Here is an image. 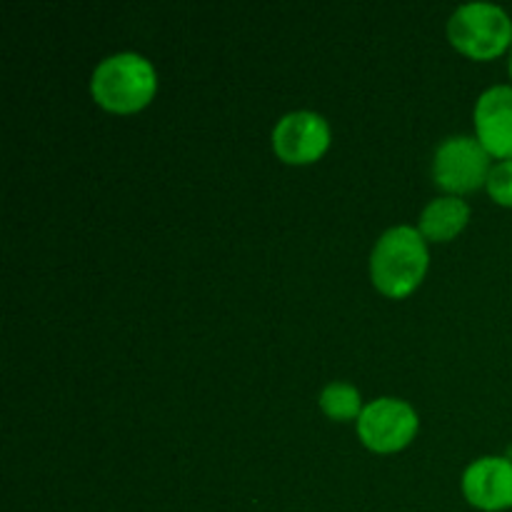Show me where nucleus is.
I'll use <instances>...</instances> for the list:
<instances>
[{
	"mask_svg": "<svg viewBox=\"0 0 512 512\" xmlns=\"http://www.w3.org/2000/svg\"><path fill=\"white\" fill-rule=\"evenodd\" d=\"M330 145L328 120L313 110H293L273 128V148L280 160L305 165L318 160Z\"/></svg>",
	"mask_w": 512,
	"mask_h": 512,
	"instance_id": "nucleus-6",
	"label": "nucleus"
},
{
	"mask_svg": "<svg viewBox=\"0 0 512 512\" xmlns=\"http://www.w3.org/2000/svg\"><path fill=\"white\" fill-rule=\"evenodd\" d=\"M155 68L140 53H115L100 60L90 78L93 98L113 113H135L145 108L155 93Z\"/></svg>",
	"mask_w": 512,
	"mask_h": 512,
	"instance_id": "nucleus-2",
	"label": "nucleus"
},
{
	"mask_svg": "<svg viewBox=\"0 0 512 512\" xmlns=\"http://www.w3.org/2000/svg\"><path fill=\"white\" fill-rule=\"evenodd\" d=\"M475 138L490 155L512 160V85H493L475 103Z\"/></svg>",
	"mask_w": 512,
	"mask_h": 512,
	"instance_id": "nucleus-8",
	"label": "nucleus"
},
{
	"mask_svg": "<svg viewBox=\"0 0 512 512\" xmlns=\"http://www.w3.org/2000/svg\"><path fill=\"white\" fill-rule=\"evenodd\" d=\"M493 170L490 153L478 138L470 135H450L435 148L433 178L440 188L450 193H470L488 183Z\"/></svg>",
	"mask_w": 512,
	"mask_h": 512,
	"instance_id": "nucleus-4",
	"label": "nucleus"
},
{
	"mask_svg": "<svg viewBox=\"0 0 512 512\" xmlns=\"http://www.w3.org/2000/svg\"><path fill=\"white\" fill-rule=\"evenodd\" d=\"M488 193L495 203L512 208V160H500L488 175Z\"/></svg>",
	"mask_w": 512,
	"mask_h": 512,
	"instance_id": "nucleus-11",
	"label": "nucleus"
},
{
	"mask_svg": "<svg viewBox=\"0 0 512 512\" xmlns=\"http://www.w3.org/2000/svg\"><path fill=\"white\" fill-rule=\"evenodd\" d=\"M428 260V245L420 228L395 225L385 230L370 255V275L375 288L388 298H405L425 278Z\"/></svg>",
	"mask_w": 512,
	"mask_h": 512,
	"instance_id": "nucleus-1",
	"label": "nucleus"
},
{
	"mask_svg": "<svg viewBox=\"0 0 512 512\" xmlns=\"http://www.w3.org/2000/svg\"><path fill=\"white\" fill-rule=\"evenodd\" d=\"M418 433V415L413 405L398 398L370 400L358 418V435L375 453L403 450Z\"/></svg>",
	"mask_w": 512,
	"mask_h": 512,
	"instance_id": "nucleus-5",
	"label": "nucleus"
},
{
	"mask_svg": "<svg viewBox=\"0 0 512 512\" xmlns=\"http://www.w3.org/2000/svg\"><path fill=\"white\" fill-rule=\"evenodd\" d=\"M470 208L458 195H440L433 198L420 213V233L435 243L453 240L468 225Z\"/></svg>",
	"mask_w": 512,
	"mask_h": 512,
	"instance_id": "nucleus-9",
	"label": "nucleus"
},
{
	"mask_svg": "<svg viewBox=\"0 0 512 512\" xmlns=\"http://www.w3.org/2000/svg\"><path fill=\"white\" fill-rule=\"evenodd\" d=\"M463 493L473 508L500 512L512 508V460L485 455L463 473Z\"/></svg>",
	"mask_w": 512,
	"mask_h": 512,
	"instance_id": "nucleus-7",
	"label": "nucleus"
},
{
	"mask_svg": "<svg viewBox=\"0 0 512 512\" xmlns=\"http://www.w3.org/2000/svg\"><path fill=\"white\" fill-rule=\"evenodd\" d=\"M510 78H512V45H510Z\"/></svg>",
	"mask_w": 512,
	"mask_h": 512,
	"instance_id": "nucleus-12",
	"label": "nucleus"
},
{
	"mask_svg": "<svg viewBox=\"0 0 512 512\" xmlns=\"http://www.w3.org/2000/svg\"><path fill=\"white\" fill-rule=\"evenodd\" d=\"M450 43L475 60L498 58L512 45V20L500 5L475 0L455 8L448 20Z\"/></svg>",
	"mask_w": 512,
	"mask_h": 512,
	"instance_id": "nucleus-3",
	"label": "nucleus"
},
{
	"mask_svg": "<svg viewBox=\"0 0 512 512\" xmlns=\"http://www.w3.org/2000/svg\"><path fill=\"white\" fill-rule=\"evenodd\" d=\"M320 408L333 420H355L363 413L360 390L350 383H328L320 390Z\"/></svg>",
	"mask_w": 512,
	"mask_h": 512,
	"instance_id": "nucleus-10",
	"label": "nucleus"
}]
</instances>
